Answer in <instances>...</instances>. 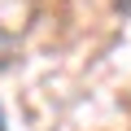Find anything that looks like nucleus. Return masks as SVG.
<instances>
[{
  "label": "nucleus",
  "mask_w": 131,
  "mask_h": 131,
  "mask_svg": "<svg viewBox=\"0 0 131 131\" xmlns=\"http://www.w3.org/2000/svg\"><path fill=\"white\" fill-rule=\"evenodd\" d=\"M114 9H118L122 18H131V0H114Z\"/></svg>",
  "instance_id": "obj_1"
},
{
  "label": "nucleus",
  "mask_w": 131,
  "mask_h": 131,
  "mask_svg": "<svg viewBox=\"0 0 131 131\" xmlns=\"http://www.w3.org/2000/svg\"><path fill=\"white\" fill-rule=\"evenodd\" d=\"M0 131H5V114H0Z\"/></svg>",
  "instance_id": "obj_2"
}]
</instances>
